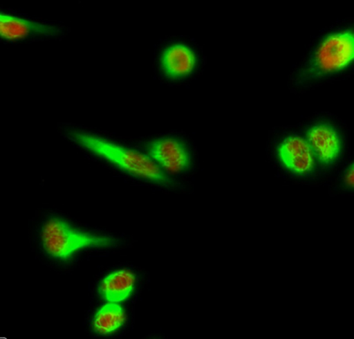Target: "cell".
<instances>
[{
  "label": "cell",
  "mask_w": 354,
  "mask_h": 339,
  "mask_svg": "<svg viewBox=\"0 0 354 339\" xmlns=\"http://www.w3.org/2000/svg\"><path fill=\"white\" fill-rule=\"evenodd\" d=\"M354 59V35L352 28L339 27L318 39L296 80L302 86L337 75L352 66Z\"/></svg>",
  "instance_id": "obj_1"
},
{
  "label": "cell",
  "mask_w": 354,
  "mask_h": 339,
  "mask_svg": "<svg viewBox=\"0 0 354 339\" xmlns=\"http://www.w3.org/2000/svg\"><path fill=\"white\" fill-rule=\"evenodd\" d=\"M67 137L83 149L102 158L131 176L164 187H173L176 184L151 158L140 152L129 149L86 132L73 131L69 132Z\"/></svg>",
  "instance_id": "obj_2"
},
{
  "label": "cell",
  "mask_w": 354,
  "mask_h": 339,
  "mask_svg": "<svg viewBox=\"0 0 354 339\" xmlns=\"http://www.w3.org/2000/svg\"><path fill=\"white\" fill-rule=\"evenodd\" d=\"M45 250L57 259L66 260L77 251L90 248H113L118 239L77 230L61 219H50L41 232Z\"/></svg>",
  "instance_id": "obj_3"
},
{
  "label": "cell",
  "mask_w": 354,
  "mask_h": 339,
  "mask_svg": "<svg viewBox=\"0 0 354 339\" xmlns=\"http://www.w3.org/2000/svg\"><path fill=\"white\" fill-rule=\"evenodd\" d=\"M276 157L283 170L299 178L311 176L315 170L317 160L310 145L296 132L283 135L276 145Z\"/></svg>",
  "instance_id": "obj_4"
},
{
  "label": "cell",
  "mask_w": 354,
  "mask_h": 339,
  "mask_svg": "<svg viewBox=\"0 0 354 339\" xmlns=\"http://www.w3.org/2000/svg\"><path fill=\"white\" fill-rule=\"evenodd\" d=\"M306 140L322 166L329 167L339 160L343 140L339 129L330 122H312L306 131Z\"/></svg>",
  "instance_id": "obj_5"
},
{
  "label": "cell",
  "mask_w": 354,
  "mask_h": 339,
  "mask_svg": "<svg viewBox=\"0 0 354 339\" xmlns=\"http://www.w3.org/2000/svg\"><path fill=\"white\" fill-rule=\"evenodd\" d=\"M147 152L151 159L167 173L182 174L191 169V152L176 138H156L147 145Z\"/></svg>",
  "instance_id": "obj_6"
},
{
  "label": "cell",
  "mask_w": 354,
  "mask_h": 339,
  "mask_svg": "<svg viewBox=\"0 0 354 339\" xmlns=\"http://www.w3.org/2000/svg\"><path fill=\"white\" fill-rule=\"evenodd\" d=\"M160 68L170 80H182L191 75L198 64V55L189 45L173 44L164 48L160 59Z\"/></svg>",
  "instance_id": "obj_7"
},
{
  "label": "cell",
  "mask_w": 354,
  "mask_h": 339,
  "mask_svg": "<svg viewBox=\"0 0 354 339\" xmlns=\"http://www.w3.org/2000/svg\"><path fill=\"white\" fill-rule=\"evenodd\" d=\"M61 28L57 26L40 24L2 12L0 15V35L6 41H19L30 37L59 35Z\"/></svg>",
  "instance_id": "obj_8"
},
{
  "label": "cell",
  "mask_w": 354,
  "mask_h": 339,
  "mask_svg": "<svg viewBox=\"0 0 354 339\" xmlns=\"http://www.w3.org/2000/svg\"><path fill=\"white\" fill-rule=\"evenodd\" d=\"M136 286V277L133 271L121 269L108 274L102 280L99 293L109 302H123L130 298Z\"/></svg>",
  "instance_id": "obj_9"
},
{
  "label": "cell",
  "mask_w": 354,
  "mask_h": 339,
  "mask_svg": "<svg viewBox=\"0 0 354 339\" xmlns=\"http://www.w3.org/2000/svg\"><path fill=\"white\" fill-rule=\"evenodd\" d=\"M125 321L124 309L118 303L109 302L96 312L93 320V328L100 335L112 334L123 327Z\"/></svg>",
  "instance_id": "obj_10"
},
{
  "label": "cell",
  "mask_w": 354,
  "mask_h": 339,
  "mask_svg": "<svg viewBox=\"0 0 354 339\" xmlns=\"http://www.w3.org/2000/svg\"><path fill=\"white\" fill-rule=\"evenodd\" d=\"M344 183L346 184L347 188L353 189L354 186V166L351 164L346 170L344 176Z\"/></svg>",
  "instance_id": "obj_11"
}]
</instances>
